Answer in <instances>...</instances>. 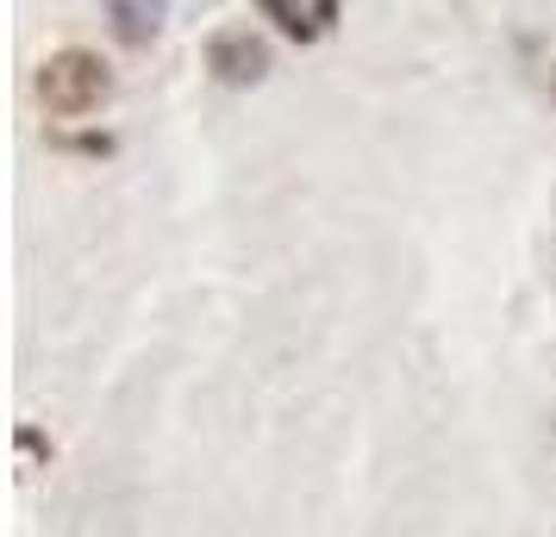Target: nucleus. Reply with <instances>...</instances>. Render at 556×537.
I'll list each match as a JSON object with an SVG mask.
<instances>
[{
	"mask_svg": "<svg viewBox=\"0 0 556 537\" xmlns=\"http://www.w3.org/2000/svg\"><path fill=\"white\" fill-rule=\"evenodd\" d=\"M106 20H113V38L151 44L163 31V20H169V0H106Z\"/></svg>",
	"mask_w": 556,
	"mask_h": 537,
	"instance_id": "obj_3",
	"label": "nucleus"
},
{
	"mask_svg": "<svg viewBox=\"0 0 556 537\" xmlns=\"http://www.w3.org/2000/svg\"><path fill=\"white\" fill-rule=\"evenodd\" d=\"M206 63H213V76L231 81V88H256V81L269 76V51H263V38H251V31H219V38L206 44Z\"/></svg>",
	"mask_w": 556,
	"mask_h": 537,
	"instance_id": "obj_2",
	"label": "nucleus"
},
{
	"mask_svg": "<svg viewBox=\"0 0 556 537\" xmlns=\"http://www.w3.org/2000/svg\"><path fill=\"white\" fill-rule=\"evenodd\" d=\"M269 7V20H281V31H294V38H319V31L338 20V0H263Z\"/></svg>",
	"mask_w": 556,
	"mask_h": 537,
	"instance_id": "obj_4",
	"label": "nucleus"
},
{
	"mask_svg": "<svg viewBox=\"0 0 556 537\" xmlns=\"http://www.w3.org/2000/svg\"><path fill=\"white\" fill-rule=\"evenodd\" d=\"M106 69L94 63L88 51H63L45 63V76H38V94H45V106L51 113H88V106L106 101Z\"/></svg>",
	"mask_w": 556,
	"mask_h": 537,
	"instance_id": "obj_1",
	"label": "nucleus"
}]
</instances>
